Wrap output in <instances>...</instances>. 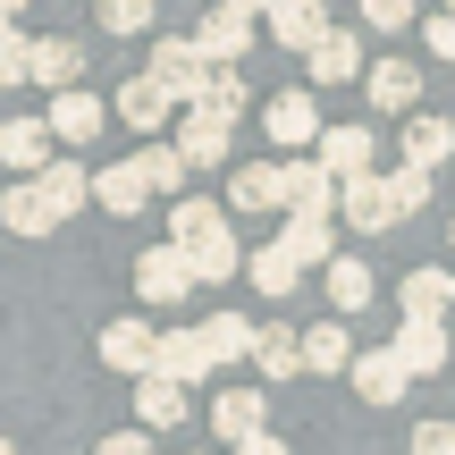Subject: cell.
<instances>
[{"instance_id": "obj_1", "label": "cell", "mask_w": 455, "mask_h": 455, "mask_svg": "<svg viewBox=\"0 0 455 455\" xmlns=\"http://www.w3.org/2000/svg\"><path fill=\"white\" fill-rule=\"evenodd\" d=\"M144 76L169 93V110H186V101L203 93V76H212V68L195 60V43H186V34H161V43H152V68H144Z\"/></svg>"}, {"instance_id": "obj_2", "label": "cell", "mask_w": 455, "mask_h": 455, "mask_svg": "<svg viewBox=\"0 0 455 455\" xmlns=\"http://www.w3.org/2000/svg\"><path fill=\"white\" fill-rule=\"evenodd\" d=\"M236 144V110H212V101H186V127H178V161H228Z\"/></svg>"}, {"instance_id": "obj_3", "label": "cell", "mask_w": 455, "mask_h": 455, "mask_svg": "<svg viewBox=\"0 0 455 455\" xmlns=\"http://www.w3.org/2000/svg\"><path fill=\"white\" fill-rule=\"evenodd\" d=\"M329 203H338V178H329L321 161H287L278 169V212L287 220H329Z\"/></svg>"}, {"instance_id": "obj_4", "label": "cell", "mask_w": 455, "mask_h": 455, "mask_svg": "<svg viewBox=\"0 0 455 455\" xmlns=\"http://www.w3.org/2000/svg\"><path fill=\"white\" fill-rule=\"evenodd\" d=\"M169 253L186 261V278H195V287H220V278H236V261H244V253H236V228H228V220L203 228V236H186V244H169Z\"/></svg>"}, {"instance_id": "obj_5", "label": "cell", "mask_w": 455, "mask_h": 455, "mask_svg": "<svg viewBox=\"0 0 455 455\" xmlns=\"http://www.w3.org/2000/svg\"><path fill=\"white\" fill-rule=\"evenodd\" d=\"M152 379H169V388H195V379H212V355H203L195 329H152Z\"/></svg>"}, {"instance_id": "obj_6", "label": "cell", "mask_w": 455, "mask_h": 455, "mask_svg": "<svg viewBox=\"0 0 455 455\" xmlns=\"http://www.w3.org/2000/svg\"><path fill=\"white\" fill-rule=\"evenodd\" d=\"M84 203H101V212H118V220L144 212L152 186H144V169H135V152H127V161H110V169H93V178H84Z\"/></svg>"}, {"instance_id": "obj_7", "label": "cell", "mask_w": 455, "mask_h": 455, "mask_svg": "<svg viewBox=\"0 0 455 455\" xmlns=\"http://www.w3.org/2000/svg\"><path fill=\"white\" fill-rule=\"evenodd\" d=\"M186 43H195V60H203V68H236L244 51H253V17L220 9V17H203V26L186 34Z\"/></svg>"}, {"instance_id": "obj_8", "label": "cell", "mask_w": 455, "mask_h": 455, "mask_svg": "<svg viewBox=\"0 0 455 455\" xmlns=\"http://www.w3.org/2000/svg\"><path fill=\"white\" fill-rule=\"evenodd\" d=\"M76 76H84V43H76V34H43V43H26V84L68 93Z\"/></svg>"}, {"instance_id": "obj_9", "label": "cell", "mask_w": 455, "mask_h": 455, "mask_svg": "<svg viewBox=\"0 0 455 455\" xmlns=\"http://www.w3.org/2000/svg\"><path fill=\"white\" fill-rule=\"evenodd\" d=\"M135 295H144V304H186L195 278H186V261L169 253V244H144V253H135Z\"/></svg>"}, {"instance_id": "obj_10", "label": "cell", "mask_w": 455, "mask_h": 455, "mask_svg": "<svg viewBox=\"0 0 455 455\" xmlns=\"http://www.w3.org/2000/svg\"><path fill=\"white\" fill-rule=\"evenodd\" d=\"M388 355H396V371H405V379H430L447 363V321H405L388 338Z\"/></svg>"}, {"instance_id": "obj_11", "label": "cell", "mask_w": 455, "mask_h": 455, "mask_svg": "<svg viewBox=\"0 0 455 455\" xmlns=\"http://www.w3.org/2000/svg\"><path fill=\"white\" fill-rule=\"evenodd\" d=\"M51 144H93L101 135V101L84 93V84H68V93H51V118H43Z\"/></svg>"}, {"instance_id": "obj_12", "label": "cell", "mask_w": 455, "mask_h": 455, "mask_svg": "<svg viewBox=\"0 0 455 455\" xmlns=\"http://www.w3.org/2000/svg\"><path fill=\"white\" fill-rule=\"evenodd\" d=\"M346 379H355V396H363V405H396V396L413 388V379L396 371V355H388V346H363V355L346 363Z\"/></svg>"}, {"instance_id": "obj_13", "label": "cell", "mask_w": 455, "mask_h": 455, "mask_svg": "<svg viewBox=\"0 0 455 455\" xmlns=\"http://www.w3.org/2000/svg\"><path fill=\"white\" fill-rule=\"evenodd\" d=\"M329 212H346V228H363V236H379L388 220V195H379V169H363V178H338V203Z\"/></svg>"}, {"instance_id": "obj_14", "label": "cell", "mask_w": 455, "mask_h": 455, "mask_svg": "<svg viewBox=\"0 0 455 455\" xmlns=\"http://www.w3.org/2000/svg\"><path fill=\"white\" fill-rule=\"evenodd\" d=\"M396 304H405V321H447V304H455V270H439V261H422V270H405V287H396Z\"/></svg>"}, {"instance_id": "obj_15", "label": "cell", "mask_w": 455, "mask_h": 455, "mask_svg": "<svg viewBox=\"0 0 455 455\" xmlns=\"http://www.w3.org/2000/svg\"><path fill=\"white\" fill-rule=\"evenodd\" d=\"M212 430H220V447H236V439H253V430H270L261 388H220V396H212Z\"/></svg>"}, {"instance_id": "obj_16", "label": "cell", "mask_w": 455, "mask_h": 455, "mask_svg": "<svg viewBox=\"0 0 455 455\" xmlns=\"http://www.w3.org/2000/svg\"><path fill=\"white\" fill-rule=\"evenodd\" d=\"M261 17H270V43H287V51H312L329 34V9H321V0H270Z\"/></svg>"}, {"instance_id": "obj_17", "label": "cell", "mask_w": 455, "mask_h": 455, "mask_svg": "<svg viewBox=\"0 0 455 455\" xmlns=\"http://www.w3.org/2000/svg\"><path fill=\"white\" fill-rule=\"evenodd\" d=\"M312 144H321L312 161H321L329 178H363V169H371V127H321Z\"/></svg>"}, {"instance_id": "obj_18", "label": "cell", "mask_w": 455, "mask_h": 455, "mask_svg": "<svg viewBox=\"0 0 455 455\" xmlns=\"http://www.w3.org/2000/svg\"><path fill=\"white\" fill-rule=\"evenodd\" d=\"M34 195H43V212H51V220H76V212H84V169L51 152V161L34 169Z\"/></svg>"}, {"instance_id": "obj_19", "label": "cell", "mask_w": 455, "mask_h": 455, "mask_svg": "<svg viewBox=\"0 0 455 455\" xmlns=\"http://www.w3.org/2000/svg\"><path fill=\"white\" fill-rule=\"evenodd\" d=\"M363 93H371V110H413V101H422V68L413 60H379L371 76H363Z\"/></svg>"}, {"instance_id": "obj_20", "label": "cell", "mask_w": 455, "mask_h": 455, "mask_svg": "<svg viewBox=\"0 0 455 455\" xmlns=\"http://www.w3.org/2000/svg\"><path fill=\"white\" fill-rule=\"evenodd\" d=\"M447 152H455V127H447V118L405 110V169H439Z\"/></svg>"}, {"instance_id": "obj_21", "label": "cell", "mask_w": 455, "mask_h": 455, "mask_svg": "<svg viewBox=\"0 0 455 455\" xmlns=\"http://www.w3.org/2000/svg\"><path fill=\"white\" fill-rule=\"evenodd\" d=\"M0 161H9L17 178H34V169L51 161V135H43V118H0Z\"/></svg>"}, {"instance_id": "obj_22", "label": "cell", "mask_w": 455, "mask_h": 455, "mask_svg": "<svg viewBox=\"0 0 455 455\" xmlns=\"http://www.w3.org/2000/svg\"><path fill=\"white\" fill-rule=\"evenodd\" d=\"M278 253H287L295 270H321V261L338 253V228H329V220H287V228H278Z\"/></svg>"}, {"instance_id": "obj_23", "label": "cell", "mask_w": 455, "mask_h": 455, "mask_svg": "<svg viewBox=\"0 0 455 455\" xmlns=\"http://www.w3.org/2000/svg\"><path fill=\"white\" fill-rule=\"evenodd\" d=\"M355 76H363V43L329 26L321 43H312V84H355Z\"/></svg>"}, {"instance_id": "obj_24", "label": "cell", "mask_w": 455, "mask_h": 455, "mask_svg": "<svg viewBox=\"0 0 455 455\" xmlns=\"http://www.w3.org/2000/svg\"><path fill=\"white\" fill-rule=\"evenodd\" d=\"M101 363L144 379V371H152V329H144V321H110V329H101Z\"/></svg>"}, {"instance_id": "obj_25", "label": "cell", "mask_w": 455, "mask_h": 455, "mask_svg": "<svg viewBox=\"0 0 455 455\" xmlns=\"http://www.w3.org/2000/svg\"><path fill=\"white\" fill-rule=\"evenodd\" d=\"M261 127H270V144H287V152H295V144H312V135H321V110H312V93H278Z\"/></svg>"}, {"instance_id": "obj_26", "label": "cell", "mask_w": 455, "mask_h": 455, "mask_svg": "<svg viewBox=\"0 0 455 455\" xmlns=\"http://www.w3.org/2000/svg\"><path fill=\"white\" fill-rule=\"evenodd\" d=\"M195 338H203V355H212V371H220V363H244V355H253V321H244V312H212Z\"/></svg>"}, {"instance_id": "obj_27", "label": "cell", "mask_w": 455, "mask_h": 455, "mask_svg": "<svg viewBox=\"0 0 455 455\" xmlns=\"http://www.w3.org/2000/svg\"><path fill=\"white\" fill-rule=\"evenodd\" d=\"M321 270H329V304H338V312H363V304L379 295V287H371V270H363L355 253H329Z\"/></svg>"}, {"instance_id": "obj_28", "label": "cell", "mask_w": 455, "mask_h": 455, "mask_svg": "<svg viewBox=\"0 0 455 455\" xmlns=\"http://www.w3.org/2000/svg\"><path fill=\"white\" fill-rule=\"evenodd\" d=\"M118 118H127L135 135H152V127L169 118V93H161L152 76H127V84H118Z\"/></svg>"}, {"instance_id": "obj_29", "label": "cell", "mask_w": 455, "mask_h": 455, "mask_svg": "<svg viewBox=\"0 0 455 455\" xmlns=\"http://www.w3.org/2000/svg\"><path fill=\"white\" fill-rule=\"evenodd\" d=\"M135 422L144 430H169V422H186V388H169V379H135Z\"/></svg>"}, {"instance_id": "obj_30", "label": "cell", "mask_w": 455, "mask_h": 455, "mask_svg": "<svg viewBox=\"0 0 455 455\" xmlns=\"http://www.w3.org/2000/svg\"><path fill=\"white\" fill-rule=\"evenodd\" d=\"M379 195H388V220H422L430 212V169H405V161H396L388 178H379Z\"/></svg>"}, {"instance_id": "obj_31", "label": "cell", "mask_w": 455, "mask_h": 455, "mask_svg": "<svg viewBox=\"0 0 455 455\" xmlns=\"http://www.w3.org/2000/svg\"><path fill=\"white\" fill-rule=\"evenodd\" d=\"M295 355H304V371H346V363H355V346H346L338 321H321V329H304V338H295Z\"/></svg>"}, {"instance_id": "obj_32", "label": "cell", "mask_w": 455, "mask_h": 455, "mask_svg": "<svg viewBox=\"0 0 455 455\" xmlns=\"http://www.w3.org/2000/svg\"><path fill=\"white\" fill-rule=\"evenodd\" d=\"M253 363H261V371H270V379H295V371H304V355H295V329H253Z\"/></svg>"}, {"instance_id": "obj_33", "label": "cell", "mask_w": 455, "mask_h": 455, "mask_svg": "<svg viewBox=\"0 0 455 455\" xmlns=\"http://www.w3.org/2000/svg\"><path fill=\"white\" fill-rule=\"evenodd\" d=\"M236 212H278V161H244L236 169Z\"/></svg>"}, {"instance_id": "obj_34", "label": "cell", "mask_w": 455, "mask_h": 455, "mask_svg": "<svg viewBox=\"0 0 455 455\" xmlns=\"http://www.w3.org/2000/svg\"><path fill=\"white\" fill-rule=\"evenodd\" d=\"M244 270H253V287H261V295H295V287H304V270H295V261L278 253V244H261V253L244 261Z\"/></svg>"}, {"instance_id": "obj_35", "label": "cell", "mask_w": 455, "mask_h": 455, "mask_svg": "<svg viewBox=\"0 0 455 455\" xmlns=\"http://www.w3.org/2000/svg\"><path fill=\"white\" fill-rule=\"evenodd\" d=\"M135 169H144V186H152V195H178V186H186V161H178V144H152V152H135Z\"/></svg>"}, {"instance_id": "obj_36", "label": "cell", "mask_w": 455, "mask_h": 455, "mask_svg": "<svg viewBox=\"0 0 455 455\" xmlns=\"http://www.w3.org/2000/svg\"><path fill=\"white\" fill-rule=\"evenodd\" d=\"M0 220H9V228H17V236H51V228H60V220H51V212H43V195H34V186H17V195H9V203H0Z\"/></svg>"}, {"instance_id": "obj_37", "label": "cell", "mask_w": 455, "mask_h": 455, "mask_svg": "<svg viewBox=\"0 0 455 455\" xmlns=\"http://www.w3.org/2000/svg\"><path fill=\"white\" fill-rule=\"evenodd\" d=\"M203 228H220V203H203V195H178V203H169V244L203 236Z\"/></svg>"}, {"instance_id": "obj_38", "label": "cell", "mask_w": 455, "mask_h": 455, "mask_svg": "<svg viewBox=\"0 0 455 455\" xmlns=\"http://www.w3.org/2000/svg\"><path fill=\"white\" fill-rule=\"evenodd\" d=\"M101 26H110V34H144L152 26V0H101Z\"/></svg>"}, {"instance_id": "obj_39", "label": "cell", "mask_w": 455, "mask_h": 455, "mask_svg": "<svg viewBox=\"0 0 455 455\" xmlns=\"http://www.w3.org/2000/svg\"><path fill=\"white\" fill-rule=\"evenodd\" d=\"M363 17H371V34H396L413 26V0H363Z\"/></svg>"}, {"instance_id": "obj_40", "label": "cell", "mask_w": 455, "mask_h": 455, "mask_svg": "<svg viewBox=\"0 0 455 455\" xmlns=\"http://www.w3.org/2000/svg\"><path fill=\"white\" fill-rule=\"evenodd\" d=\"M0 84H26V34H0Z\"/></svg>"}, {"instance_id": "obj_41", "label": "cell", "mask_w": 455, "mask_h": 455, "mask_svg": "<svg viewBox=\"0 0 455 455\" xmlns=\"http://www.w3.org/2000/svg\"><path fill=\"white\" fill-rule=\"evenodd\" d=\"M413 455H455V422H422L413 430Z\"/></svg>"}, {"instance_id": "obj_42", "label": "cell", "mask_w": 455, "mask_h": 455, "mask_svg": "<svg viewBox=\"0 0 455 455\" xmlns=\"http://www.w3.org/2000/svg\"><path fill=\"white\" fill-rule=\"evenodd\" d=\"M422 34H430V60H455V9H439Z\"/></svg>"}, {"instance_id": "obj_43", "label": "cell", "mask_w": 455, "mask_h": 455, "mask_svg": "<svg viewBox=\"0 0 455 455\" xmlns=\"http://www.w3.org/2000/svg\"><path fill=\"white\" fill-rule=\"evenodd\" d=\"M93 455H152V439H144V430H118V439H101Z\"/></svg>"}, {"instance_id": "obj_44", "label": "cell", "mask_w": 455, "mask_h": 455, "mask_svg": "<svg viewBox=\"0 0 455 455\" xmlns=\"http://www.w3.org/2000/svg\"><path fill=\"white\" fill-rule=\"evenodd\" d=\"M228 455H287V439H270V430H253V439H236Z\"/></svg>"}, {"instance_id": "obj_45", "label": "cell", "mask_w": 455, "mask_h": 455, "mask_svg": "<svg viewBox=\"0 0 455 455\" xmlns=\"http://www.w3.org/2000/svg\"><path fill=\"white\" fill-rule=\"evenodd\" d=\"M220 9H236V17H261V9H270V0H220Z\"/></svg>"}, {"instance_id": "obj_46", "label": "cell", "mask_w": 455, "mask_h": 455, "mask_svg": "<svg viewBox=\"0 0 455 455\" xmlns=\"http://www.w3.org/2000/svg\"><path fill=\"white\" fill-rule=\"evenodd\" d=\"M0 9H9V17H17V9H26V0H0Z\"/></svg>"}, {"instance_id": "obj_47", "label": "cell", "mask_w": 455, "mask_h": 455, "mask_svg": "<svg viewBox=\"0 0 455 455\" xmlns=\"http://www.w3.org/2000/svg\"><path fill=\"white\" fill-rule=\"evenodd\" d=\"M0 34H9V9H0Z\"/></svg>"}, {"instance_id": "obj_48", "label": "cell", "mask_w": 455, "mask_h": 455, "mask_svg": "<svg viewBox=\"0 0 455 455\" xmlns=\"http://www.w3.org/2000/svg\"><path fill=\"white\" fill-rule=\"evenodd\" d=\"M0 455H17V447H9V439H0Z\"/></svg>"}, {"instance_id": "obj_49", "label": "cell", "mask_w": 455, "mask_h": 455, "mask_svg": "<svg viewBox=\"0 0 455 455\" xmlns=\"http://www.w3.org/2000/svg\"><path fill=\"white\" fill-rule=\"evenodd\" d=\"M447 9H455V0H447Z\"/></svg>"}]
</instances>
